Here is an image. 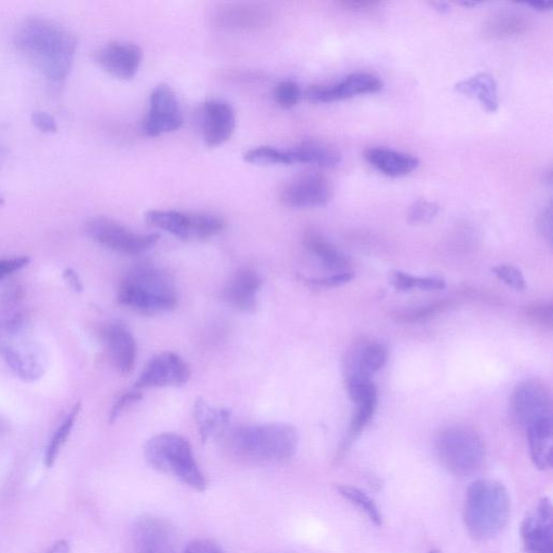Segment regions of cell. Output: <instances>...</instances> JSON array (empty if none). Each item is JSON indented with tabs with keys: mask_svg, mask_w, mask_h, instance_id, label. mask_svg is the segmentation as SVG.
Instances as JSON below:
<instances>
[{
	"mask_svg": "<svg viewBox=\"0 0 553 553\" xmlns=\"http://www.w3.org/2000/svg\"><path fill=\"white\" fill-rule=\"evenodd\" d=\"M102 339L116 369L121 374H130L136 367L138 347L128 327L120 322L109 323L102 330Z\"/></svg>",
	"mask_w": 553,
	"mask_h": 553,
	"instance_id": "19",
	"label": "cell"
},
{
	"mask_svg": "<svg viewBox=\"0 0 553 553\" xmlns=\"http://www.w3.org/2000/svg\"><path fill=\"white\" fill-rule=\"evenodd\" d=\"M191 368L178 354L164 352L146 363L134 389L180 387L191 379Z\"/></svg>",
	"mask_w": 553,
	"mask_h": 553,
	"instance_id": "12",
	"label": "cell"
},
{
	"mask_svg": "<svg viewBox=\"0 0 553 553\" xmlns=\"http://www.w3.org/2000/svg\"><path fill=\"white\" fill-rule=\"evenodd\" d=\"M5 204L4 197L0 196V206H3Z\"/></svg>",
	"mask_w": 553,
	"mask_h": 553,
	"instance_id": "52",
	"label": "cell"
},
{
	"mask_svg": "<svg viewBox=\"0 0 553 553\" xmlns=\"http://www.w3.org/2000/svg\"><path fill=\"white\" fill-rule=\"evenodd\" d=\"M454 89L467 98L477 100L488 113L498 111V86L491 74L478 73L457 83Z\"/></svg>",
	"mask_w": 553,
	"mask_h": 553,
	"instance_id": "23",
	"label": "cell"
},
{
	"mask_svg": "<svg viewBox=\"0 0 553 553\" xmlns=\"http://www.w3.org/2000/svg\"><path fill=\"white\" fill-rule=\"evenodd\" d=\"M539 228H541L542 233L544 236L551 241L552 240V212L551 207H548L543 214L541 215V218H539Z\"/></svg>",
	"mask_w": 553,
	"mask_h": 553,
	"instance_id": "45",
	"label": "cell"
},
{
	"mask_svg": "<svg viewBox=\"0 0 553 553\" xmlns=\"http://www.w3.org/2000/svg\"><path fill=\"white\" fill-rule=\"evenodd\" d=\"M194 415L200 439L206 443L222 433L232 412L224 408H215L205 399L198 398L194 404Z\"/></svg>",
	"mask_w": 553,
	"mask_h": 553,
	"instance_id": "26",
	"label": "cell"
},
{
	"mask_svg": "<svg viewBox=\"0 0 553 553\" xmlns=\"http://www.w3.org/2000/svg\"><path fill=\"white\" fill-rule=\"evenodd\" d=\"M31 262L29 256H16V258L0 260V281L18 273Z\"/></svg>",
	"mask_w": 553,
	"mask_h": 553,
	"instance_id": "39",
	"label": "cell"
},
{
	"mask_svg": "<svg viewBox=\"0 0 553 553\" xmlns=\"http://www.w3.org/2000/svg\"><path fill=\"white\" fill-rule=\"evenodd\" d=\"M436 451L441 465L458 477L476 474L485 458L481 438L474 430L465 427L441 431L436 440Z\"/></svg>",
	"mask_w": 553,
	"mask_h": 553,
	"instance_id": "7",
	"label": "cell"
},
{
	"mask_svg": "<svg viewBox=\"0 0 553 553\" xmlns=\"http://www.w3.org/2000/svg\"><path fill=\"white\" fill-rule=\"evenodd\" d=\"M292 165L308 164L331 169L339 166L342 155L339 150L326 142L306 140L288 150Z\"/></svg>",
	"mask_w": 553,
	"mask_h": 553,
	"instance_id": "21",
	"label": "cell"
},
{
	"mask_svg": "<svg viewBox=\"0 0 553 553\" xmlns=\"http://www.w3.org/2000/svg\"><path fill=\"white\" fill-rule=\"evenodd\" d=\"M47 553H71V547L69 543L65 541H60L57 544L53 545Z\"/></svg>",
	"mask_w": 553,
	"mask_h": 553,
	"instance_id": "47",
	"label": "cell"
},
{
	"mask_svg": "<svg viewBox=\"0 0 553 553\" xmlns=\"http://www.w3.org/2000/svg\"><path fill=\"white\" fill-rule=\"evenodd\" d=\"M117 302L140 315L166 314L178 305L177 287L163 268L140 263L121 279Z\"/></svg>",
	"mask_w": 553,
	"mask_h": 553,
	"instance_id": "4",
	"label": "cell"
},
{
	"mask_svg": "<svg viewBox=\"0 0 553 553\" xmlns=\"http://www.w3.org/2000/svg\"><path fill=\"white\" fill-rule=\"evenodd\" d=\"M460 5L465 6V7H477L478 5H480V3L464 2V3H460Z\"/></svg>",
	"mask_w": 553,
	"mask_h": 553,
	"instance_id": "51",
	"label": "cell"
},
{
	"mask_svg": "<svg viewBox=\"0 0 553 553\" xmlns=\"http://www.w3.org/2000/svg\"><path fill=\"white\" fill-rule=\"evenodd\" d=\"M511 509L510 496L501 482L480 479L467 491L464 520L468 533L477 541H488L505 528Z\"/></svg>",
	"mask_w": 553,
	"mask_h": 553,
	"instance_id": "5",
	"label": "cell"
},
{
	"mask_svg": "<svg viewBox=\"0 0 553 553\" xmlns=\"http://www.w3.org/2000/svg\"><path fill=\"white\" fill-rule=\"evenodd\" d=\"M263 279L255 269L244 267L231 277L223 290L224 301L242 313H254L258 307Z\"/></svg>",
	"mask_w": 553,
	"mask_h": 553,
	"instance_id": "17",
	"label": "cell"
},
{
	"mask_svg": "<svg viewBox=\"0 0 553 553\" xmlns=\"http://www.w3.org/2000/svg\"><path fill=\"white\" fill-rule=\"evenodd\" d=\"M364 158L375 169L391 178L404 177L420 166V160L416 157L383 147L369 148L364 153Z\"/></svg>",
	"mask_w": 553,
	"mask_h": 553,
	"instance_id": "22",
	"label": "cell"
},
{
	"mask_svg": "<svg viewBox=\"0 0 553 553\" xmlns=\"http://www.w3.org/2000/svg\"><path fill=\"white\" fill-rule=\"evenodd\" d=\"M439 12L447 13L450 10V7L447 3H431Z\"/></svg>",
	"mask_w": 553,
	"mask_h": 553,
	"instance_id": "49",
	"label": "cell"
},
{
	"mask_svg": "<svg viewBox=\"0 0 553 553\" xmlns=\"http://www.w3.org/2000/svg\"><path fill=\"white\" fill-rule=\"evenodd\" d=\"M136 541L140 553H175L177 533L167 521L144 516L136 525Z\"/></svg>",
	"mask_w": 553,
	"mask_h": 553,
	"instance_id": "20",
	"label": "cell"
},
{
	"mask_svg": "<svg viewBox=\"0 0 553 553\" xmlns=\"http://www.w3.org/2000/svg\"><path fill=\"white\" fill-rule=\"evenodd\" d=\"M19 298V296H18ZM17 295L0 307V356L20 380L34 383L47 370L45 350L35 337L32 320Z\"/></svg>",
	"mask_w": 553,
	"mask_h": 553,
	"instance_id": "2",
	"label": "cell"
},
{
	"mask_svg": "<svg viewBox=\"0 0 553 553\" xmlns=\"http://www.w3.org/2000/svg\"><path fill=\"white\" fill-rule=\"evenodd\" d=\"M531 28L530 19L523 13L504 10L485 23L484 33L491 38H505L528 33Z\"/></svg>",
	"mask_w": 553,
	"mask_h": 553,
	"instance_id": "28",
	"label": "cell"
},
{
	"mask_svg": "<svg viewBox=\"0 0 553 553\" xmlns=\"http://www.w3.org/2000/svg\"><path fill=\"white\" fill-rule=\"evenodd\" d=\"M228 450L237 460L256 465L282 464L298 451L299 433L286 423H266L239 427L227 440Z\"/></svg>",
	"mask_w": 553,
	"mask_h": 553,
	"instance_id": "3",
	"label": "cell"
},
{
	"mask_svg": "<svg viewBox=\"0 0 553 553\" xmlns=\"http://www.w3.org/2000/svg\"><path fill=\"white\" fill-rule=\"evenodd\" d=\"M336 489L349 503H352L360 511L364 512V515L371 522L377 526L382 525L383 517L381 511L368 494L357 488L350 487V485H339Z\"/></svg>",
	"mask_w": 553,
	"mask_h": 553,
	"instance_id": "32",
	"label": "cell"
},
{
	"mask_svg": "<svg viewBox=\"0 0 553 553\" xmlns=\"http://www.w3.org/2000/svg\"><path fill=\"white\" fill-rule=\"evenodd\" d=\"M302 97L301 88L292 80H285L274 90V99L282 109L290 110L298 105Z\"/></svg>",
	"mask_w": 553,
	"mask_h": 553,
	"instance_id": "34",
	"label": "cell"
},
{
	"mask_svg": "<svg viewBox=\"0 0 553 553\" xmlns=\"http://www.w3.org/2000/svg\"><path fill=\"white\" fill-rule=\"evenodd\" d=\"M145 220L153 227L185 241L207 240L224 231L225 221L212 213L150 210Z\"/></svg>",
	"mask_w": 553,
	"mask_h": 553,
	"instance_id": "8",
	"label": "cell"
},
{
	"mask_svg": "<svg viewBox=\"0 0 553 553\" xmlns=\"http://www.w3.org/2000/svg\"><path fill=\"white\" fill-rule=\"evenodd\" d=\"M511 409L517 423L526 429L543 418L552 417L551 396L544 385L524 382L514 391Z\"/></svg>",
	"mask_w": 553,
	"mask_h": 553,
	"instance_id": "13",
	"label": "cell"
},
{
	"mask_svg": "<svg viewBox=\"0 0 553 553\" xmlns=\"http://www.w3.org/2000/svg\"><path fill=\"white\" fill-rule=\"evenodd\" d=\"M85 232L98 245L131 256L150 251L160 238L158 234L134 233L126 226L104 217L89 220Z\"/></svg>",
	"mask_w": 553,
	"mask_h": 553,
	"instance_id": "9",
	"label": "cell"
},
{
	"mask_svg": "<svg viewBox=\"0 0 553 553\" xmlns=\"http://www.w3.org/2000/svg\"><path fill=\"white\" fill-rule=\"evenodd\" d=\"M552 505L545 497L525 518L521 536L526 553H553Z\"/></svg>",
	"mask_w": 553,
	"mask_h": 553,
	"instance_id": "15",
	"label": "cell"
},
{
	"mask_svg": "<svg viewBox=\"0 0 553 553\" xmlns=\"http://www.w3.org/2000/svg\"><path fill=\"white\" fill-rule=\"evenodd\" d=\"M445 288V281L439 277H416L415 289L421 291H439Z\"/></svg>",
	"mask_w": 553,
	"mask_h": 553,
	"instance_id": "43",
	"label": "cell"
},
{
	"mask_svg": "<svg viewBox=\"0 0 553 553\" xmlns=\"http://www.w3.org/2000/svg\"><path fill=\"white\" fill-rule=\"evenodd\" d=\"M387 358V350L381 344H371L363 347L352 360H347L346 376L361 374L371 379L373 374L384 368Z\"/></svg>",
	"mask_w": 553,
	"mask_h": 553,
	"instance_id": "29",
	"label": "cell"
},
{
	"mask_svg": "<svg viewBox=\"0 0 553 553\" xmlns=\"http://www.w3.org/2000/svg\"><path fill=\"white\" fill-rule=\"evenodd\" d=\"M15 46L40 74L52 83H61L72 70L78 42L60 23L32 18L20 25Z\"/></svg>",
	"mask_w": 553,
	"mask_h": 553,
	"instance_id": "1",
	"label": "cell"
},
{
	"mask_svg": "<svg viewBox=\"0 0 553 553\" xmlns=\"http://www.w3.org/2000/svg\"><path fill=\"white\" fill-rule=\"evenodd\" d=\"M236 129V113L233 106L221 99L205 103L202 110V134L210 148L218 147L233 137Z\"/></svg>",
	"mask_w": 553,
	"mask_h": 553,
	"instance_id": "16",
	"label": "cell"
},
{
	"mask_svg": "<svg viewBox=\"0 0 553 553\" xmlns=\"http://www.w3.org/2000/svg\"><path fill=\"white\" fill-rule=\"evenodd\" d=\"M440 212L436 202L420 199L414 202L409 211V222L415 225L433 222Z\"/></svg>",
	"mask_w": 553,
	"mask_h": 553,
	"instance_id": "35",
	"label": "cell"
},
{
	"mask_svg": "<svg viewBox=\"0 0 553 553\" xmlns=\"http://www.w3.org/2000/svg\"><path fill=\"white\" fill-rule=\"evenodd\" d=\"M416 276L404 272H394L390 276L391 285L400 292H408L415 289Z\"/></svg>",
	"mask_w": 553,
	"mask_h": 553,
	"instance_id": "41",
	"label": "cell"
},
{
	"mask_svg": "<svg viewBox=\"0 0 553 553\" xmlns=\"http://www.w3.org/2000/svg\"><path fill=\"white\" fill-rule=\"evenodd\" d=\"M184 123L177 94L167 85L157 86L150 98L142 130L147 137L156 138L179 130Z\"/></svg>",
	"mask_w": 553,
	"mask_h": 553,
	"instance_id": "10",
	"label": "cell"
},
{
	"mask_svg": "<svg viewBox=\"0 0 553 553\" xmlns=\"http://www.w3.org/2000/svg\"><path fill=\"white\" fill-rule=\"evenodd\" d=\"M530 454L534 465L542 470L551 468L553 451V417L543 418L526 428Z\"/></svg>",
	"mask_w": 553,
	"mask_h": 553,
	"instance_id": "25",
	"label": "cell"
},
{
	"mask_svg": "<svg viewBox=\"0 0 553 553\" xmlns=\"http://www.w3.org/2000/svg\"><path fill=\"white\" fill-rule=\"evenodd\" d=\"M248 164L260 166H291L292 161L288 151H281L273 146L251 148L244 154Z\"/></svg>",
	"mask_w": 553,
	"mask_h": 553,
	"instance_id": "33",
	"label": "cell"
},
{
	"mask_svg": "<svg viewBox=\"0 0 553 553\" xmlns=\"http://www.w3.org/2000/svg\"><path fill=\"white\" fill-rule=\"evenodd\" d=\"M7 156H8V151L6 150V148L0 146V170H2L5 164V161L7 159Z\"/></svg>",
	"mask_w": 553,
	"mask_h": 553,
	"instance_id": "50",
	"label": "cell"
},
{
	"mask_svg": "<svg viewBox=\"0 0 553 553\" xmlns=\"http://www.w3.org/2000/svg\"><path fill=\"white\" fill-rule=\"evenodd\" d=\"M429 553H442V552L440 550L434 549V550H431Z\"/></svg>",
	"mask_w": 553,
	"mask_h": 553,
	"instance_id": "54",
	"label": "cell"
},
{
	"mask_svg": "<svg viewBox=\"0 0 553 553\" xmlns=\"http://www.w3.org/2000/svg\"><path fill=\"white\" fill-rule=\"evenodd\" d=\"M332 197V186L319 172H303L295 175L282 187L280 199L283 205L293 209L323 207Z\"/></svg>",
	"mask_w": 553,
	"mask_h": 553,
	"instance_id": "11",
	"label": "cell"
},
{
	"mask_svg": "<svg viewBox=\"0 0 553 553\" xmlns=\"http://www.w3.org/2000/svg\"><path fill=\"white\" fill-rule=\"evenodd\" d=\"M3 430H4V425H3L2 421H0V433H2Z\"/></svg>",
	"mask_w": 553,
	"mask_h": 553,
	"instance_id": "53",
	"label": "cell"
},
{
	"mask_svg": "<svg viewBox=\"0 0 553 553\" xmlns=\"http://www.w3.org/2000/svg\"><path fill=\"white\" fill-rule=\"evenodd\" d=\"M94 59L106 73L118 79L129 80L140 69L142 50L134 44L114 42L100 48Z\"/></svg>",
	"mask_w": 553,
	"mask_h": 553,
	"instance_id": "18",
	"label": "cell"
},
{
	"mask_svg": "<svg viewBox=\"0 0 553 553\" xmlns=\"http://www.w3.org/2000/svg\"><path fill=\"white\" fill-rule=\"evenodd\" d=\"M80 410H82V403L78 402L49 441L45 455V465L48 468L55 465L63 445L70 438Z\"/></svg>",
	"mask_w": 553,
	"mask_h": 553,
	"instance_id": "31",
	"label": "cell"
},
{
	"mask_svg": "<svg viewBox=\"0 0 553 553\" xmlns=\"http://www.w3.org/2000/svg\"><path fill=\"white\" fill-rule=\"evenodd\" d=\"M377 401H379V396H377V388H374L366 397L356 402L357 409L353 415L352 423H350L344 450H346L349 444L369 425L375 414Z\"/></svg>",
	"mask_w": 553,
	"mask_h": 553,
	"instance_id": "30",
	"label": "cell"
},
{
	"mask_svg": "<svg viewBox=\"0 0 553 553\" xmlns=\"http://www.w3.org/2000/svg\"><path fill=\"white\" fill-rule=\"evenodd\" d=\"M380 77L370 73L350 74L332 86H313L307 89L306 98L313 103H332L352 99L361 94H374L383 90Z\"/></svg>",
	"mask_w": 553,
	"mask_h": 553,
	"instance_id": "14",
	"label": "cell"
},
{
	"mask_svg": "<svg viewBox=\"0 0 553 553\" xmlns=\"http://www.w3.org/2000/svg\"><path fill=\"white\" fill-rule=\"evenodd\" d=\"M33 125L44 133L53 134L58 132V125L55 118L46 112H34L31 117Z\"/></svg>",
	"mask_w": 553,
	"mask_h": 553,
	"instance_id": "40",
	"label": "cell"
},
{
	"mask_svg": "<svg viewBox=\"0 0 553 553\" xmlns=\"http://www.w3.org/2000/svg\"><path fill=\"white\" fill-rule=\"evenodd\" d=\"M341 5L348 9V10H354V11H362V10H368L371 9L379 3H373V2H342Z\"/></svg>",
	"mask_w": 553,
	"mask_h": 553,
	"instance_id": "46",
	"label": "cell"
},
{
	"mask_svg": "<svg viewBox=\"0 0 553 553\" xmlns=\"http://www.w3.org/2000/svg\"><path fill=\"white\" fill-rule=\"evenodd\" d=\"M183 553H222L220 547L208 539H197L186 546Z\"/></svg>",
	"mask_w": 553,
	"mask_h": 553,
	"instance_id": "42",
	"label": "cell"
},
{
	"mask_svg": "<svg viewBox=\"0 0 553 553\" xmlns=\"http://www.w3.org/2000/svg\"><path fill=\"white\" fill-rule=\"evenodd\" d=\"M524 5L529 6L536 11L545 12V11L551 10L553 3L552 2H531V3H524Z\"/></svg>",
	"mask_w": 553,
	"mask_h": 553,
	"instance_id": "48",
	"label": "cell"
},
{
	"mask_svg": "<svg viewBox=\"0 0 553 553\" xmlns=\"http://www.w3.org/2000/svg\"><path fill=\"white\" fill-rule=\"evenodd\" d=\"M143 398L141 391L134 389L121 396L114 404L110 414V423L113 424L118 420V417L123 414L133 403L140 401Z\"/></svg>",
	"mask_w": 553,
	"mask_h": 553,
	"instance_id": "38",
	"label": "cell"
},
{
	"mask_svg": "<svg viewBox=\"0 0 553 553\" xmlns=\"http://www.w3.org/2000/svg\"><path fill=\"white\" fill-rule=\"evenodd\" d=\"M62 277L67 283V286L75 292H82L84 290L83 281L73 268H66Z\"/></svg>",
	"mask_w": 553,
	"mask_h": 553,
	"instance_id": "44",
	"label": "cell"
},
{
	"mask_svg": "<svg viewBox=\"0 0 553 553\" xmlns=\"http://www.w3.org/2000/svg\"><path fill=\"white\" fill-rule=\"evenodd\" d=\"M304 245L327 271L334 274L348 272L346 256L319 233L308 232L304 237Z\"/></svg>",
	"mask_w": 553,
	"mask_h": 553,
	"instance_id": "27",
	"label": "cell"
},
{
	"mask_svg": "<svg viewBox=\"0 0 553 553\" xmlns=\"http://www.w3.org/2000/svg\"><path fill=\"white\" fill-rule=\"evenodd\" d=\"M215 22L222 28L228 29H256L262 28L271 19L263 8L250 5H228L222 7Z\"/></svg>",
	"mask_w": 553,
	"mask_h": 553,
	"instance_id": "24",
	"label": "cell"
},
{
	"mask_svg": "<svg viewBox=\"0 0 553 553\" xmlns=\"http://www.w3.org/2000/svg\"><path fill=\"white\" fill-rule=\"evenodd\" d=\"M145 460L152 468L178 479L198 492H206L208 481L201 471L190 442L184 437L164 433L152 437L144 447Z\"/></svg>",
	"mask_w": 553,
	"mask_h": 553,
	"instance_id": "6",
	"label": "cell"
},
{
	"mask_svg": "<svg viewBox=\"0 0 553 553\" xmlns=\"http://www.w3.org/2000/svg\"><path fill=\"white\" fill-rule=\"evenodd\" d=\"M354 275L350 272H344L339 274H333L327 278L322 279H305L308 286L317 289H329L346 285V283L352 281Z\"/></svg>",
	"mask_w": 553,
	"mask_h": 553,
	"instance_id": "37",
	"label": "cell"
},
{
	"mask_svg": "<svg viewBox=\"0 0 553 553\" xmlns=\"http://www.w3.org/2000/svg\"><path fill=\"white\" fill-rule=\"evenodd\" d=\"M493 274L508 287L523 291L526 289L525 279L518 268L509 265H499L492 268Z\"/></svg>",
	"mask_w": 553,
	"mask_h": 553,
	"instance_id": "36",
	"label": "cell"
}]
</instances>
